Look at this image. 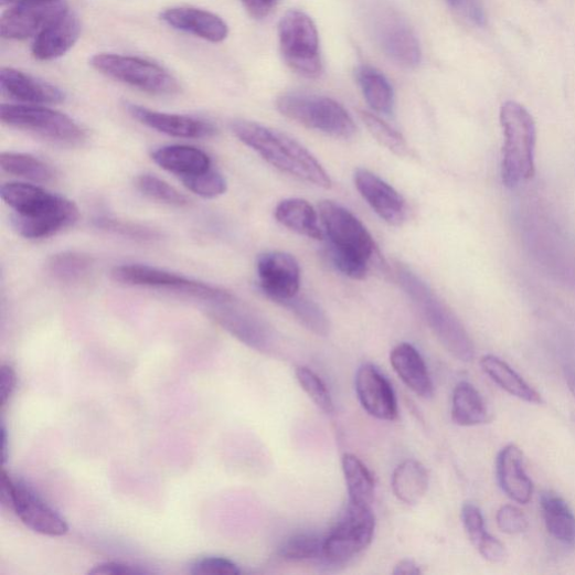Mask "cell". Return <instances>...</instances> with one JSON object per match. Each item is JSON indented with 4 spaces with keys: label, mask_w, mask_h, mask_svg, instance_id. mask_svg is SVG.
Listing matches in <instances>:
<instances>
[{
    "label": "cell",
    "mask_w": 575,
    "mask_h": 575,
    "mask_svg": "<svg viewBox=\"0 0 575 575\" xmlns=\"http://www.w3.org/2000/svg\"><path fill=\"white\" fill-rule=\"evenodd\" d=\"M360 116L371 136L382 147H385L398 157H407L409 155V147L406 140L392 126L368 111H361Z\"/></svg>",
    "instance_id": "37"
},
{
    "label": "cell",
    "mask_w": 575,
    "mask_h": 575,
    "mask_svg": "<svg viewBox=\"0 0 575 575\" xmlns=\"http://www.w3.org/2000/svg\"><path fill=\"white\" fill-rule=\"evenodd\" d=\"M298 319L299 323L318 337H328L331 331L330 319L324 309L316 301L296 295L280 304Z\"/></svg>",
    "instance_id": "35"
},
{
    "label": "cell",
    "mask_w": 575,
    "mask_h": 575,
    "mask_svg": "<svg viewBox=\"0 0 575 575\" xmlns=\"http://www.w3.org/2000/svg\"><path fill=\"white\" fill-rule=\"evenodd\" d=\"M94 259L78 251H63L52 255L46 269L57 283L74 285L85 281L94 271Z\"/></svg>",
    "instance_id": "30"
},
{
    "label": "cell",
    "mask_w": 575,
    "mask_h": 575,
    "mask_svg": "<svg viewBox=\"0 0 575 575\" xmlns=\"http://www.w3.org/2000/svg\"><path fill=\"white\" fill-rule=\"evenodd\" d=\"M20 2V0H0V3H2V6H14V4H18Z\"/></svg>",
    "instance_id": "54"
},
{
    "label": "cell",
    "mask_w": 575,
    "mask_h": 575,
    "mask_svg": "<svg viewBox=\"0 0 575 575\" xmlns=\"http://www.w3.org/2000/svg\"><path fill=\"white\" fill-rule=\"evenodd\" d=\"M462 522L465 530L475 546L488 534L481 510L472 502L465 503L462 508Z\"/></svg>",
    "instance_id": "43"
},
{
    "label": "cell",
    "mask_w": 575,
    "mask_h": 575,
    "mask_svg": "<svg viewBox=\"0 0 575 575\" xmlns=\"http://www.w3.org/2000/svg\"><path fill=\"white\" fill-rule=\"evenodd\" d=\"M125 108L141 124L169 137L199 140L217 134L212 123L194 116L161 113L131 103H126Z\"/></svg>",
    "instance_id": "18"
},
{
    "label": "cell",
    "mask_w": 575,
    "mask_h": 575,
    "mask_svg": "<svg viewBox=\"0 0 575 575\" xmlns=\"http://www.w3.org/2000/svg\"><path fill=\"white\" fill-rule=\"evenodd\" d=\"M398 281L439 343L461 362L475 359V344L457 315L411 269L397 267Z\"/></svg>",
    "instance_id": "3"
},
{
    "label": "cell",
    "mask_w": 575,
    "mask_h": 575,
    "mask_svg": "<svg viewBox=\"0 0 575 575\" xmlns=\"http://www.w3.org/2000/svg\"><path fill=\"white\" fill-rule=\"evenodd\" d=\"M342 469L350 503L371 507L375 482L369 468L356 456L347 454L342 459Z\"/></svg>",
    "instance_id": "33"
},
{
    "label": "cell",
    "mask_w": 575,
    "mask_h": 575,
    "mask_svg": "<svg viewBox=\"0 0 575 575\" xmlns=\"http://www.w3.org/2000/svg\"><path fill=\"white\" fill-rule=\"evenodd\" d=\"M52 2H55V0H20L19 3L45 4V3H52Z\"/></svg>",
    "instance_id": "53"
},
{
    "label": "cell",
    "mask_w": 575,
    "mask_h": 575,
    "mask_svg": "<svg viewBox=\"0 0 575 575\" xmlns=\"http://www.w3.org/2000/svg\"><path fill=\"white\" fill-rule=\"evenodd\" d=\"M180 181L191 193L206 200L217 199L227 190L226 179L214 168L196 175L182 178Z\"/></svg>",
    "instance_id": "40"
},
{
    "label": "cell",
    "mask_w": 575,
    "mask_h": 575,
    "mask_svg": "<svg viewBox=\"0 0 575 575\" xmlns=\"http://www.w3.org/2000/svg\"><path fill=\"white\" fill-rule=\"evenodd\" d=\"M374 531L371 507L349 503L341 521L324 537L323 558L332 564L353 560L370 546Z\"/></svg>",
    "instance_id": "12"
},
{
    "label": "cell",
    "mask_w": 575,
    "mask_h": 575,
    "mask_svg": "<svg viewBox=\"0 0 575 575\" xmlns=\"http://www.w3.org/2000/svg\"><path fill=\"white\" fill-rule=\"evenodd\" d=\"M276 220L286 228L313 239H323L324 233L318 225V215L306 201L291 199L281 202L275 211Z\"/></svg>",
    "instance_id": "27"
},
{
    "label": "cell",
    "mask_w": 575,
    "mask_h": 575,
    "mask_svg": "<svg viewBox=\"0 0 575 575\" xmlns=\"http://www.w3.org/2000/svg\"><path fill=\"white\" fill-rule=\"evenodd\" d=\"M299 385L313 404L327 414L334 412V403L330 391L321 377L306 366L296 369Z\"/></svg>",
    "instance_id": "39"
},
{
    "label": "cell",
    "mask_w": 575,
    "mask_h": 575,
    "mask_svg": "<svg viewBox=\"0 0 575 575\" xmlns=\"http://www.w3.org/2000/svg\"><path fill=\"white\" fill-rule=\"evenodd\" d=\"M257 271L260 289L270 300L280 305L298 295L300 267L292 255L278 251L264 253Z\"/></svg>",
    "instance_id": "15"
},
{
    "label": "cell",
    "mask_w": 575,
    "mask_h": 575,
    "mask_svg": "<svg viewBox=\"0 0 575 575\" xmlns=\"http://www.w3.org/2000/svg\"><path fill=\"white\" fill-rule=\"evenodd\" d=\"M90 65L100 74L157 96H172L180 92L178 81L158 63L149 60L111 53L96 54Z\"/></svg>",
    "instance_id": "7"
},
{
    "label": "cell",
    "mask_w": 575,
    "mask_h": 575,
    "mask_svg": "<svg viewBox=\"0 0 575 575\" xmlns=\"http://www.w3.org/2000/svg\"><path fill=\"white\" fill-rule=\"evenodd\" d=\"M355 392L363 409L380 420L398 417L396 394L388 379L373 364H362L355 376Z\"/></svg>",
    "instance_id": "17"
},
{
    "label": "cell",
    "mask_w": 575,
    "mask_h": 575,
    "mask_svg": "<svg viewBox=\"0 0 575 575\" xmlns=\"http://www.w3.org/2000/svg\"><path fill=\"white\" fill-rule=\"evenodd\" d=\"M541 508L549 533L562 543H573L575 517L567 502L558 494L546 491L541 496Z\"/></svg>",
    "instance_id": "31"
},
{
    "label": "cell",
    "mask_w": 575,
    "mask_h": 575,
    "mask_svg": "<svg viewBox=\"0 0 575 575\" xmlns=\"http://www.w3.org/2000/svg\"><path fill=\"white\" fill-rule=\"evenodd\" d=\"M497 524L501 532L509 535L522 534L529 529L528 518L513 504H504L498 510Z\"/></svg>",
    "instance_id": "42"
},
{
    "label": "cell",
    "mask_w": 575,
    "mask_h": 575,
    "mask_svg": "<svg viewBox=\"0 0 575 575\" xmlns=\"http://www.w3.org/2000/svg\"><path fill=\"white\" fill-rule=\"evenodd\" d=\"M0 167L9 174L35 183H49L55 179V171L50 164L26 153L4 152L0 156Z\"/></svg>",
    "instance_id": "34"
},
{
    "label": "cell",
    "mask_w": 575,
    "mask_h": 575,
    "mask_svg": "<svg viewBox=\"0 0 575 575\" xmlns=\"http://www.w3.org/2000/svg\"><path fill=\"white\" fill-rule=\"evenodd\" d=\"M480 365L483 372L509 395L529 404L543 403L541 395L513 368L498 356L486 355L481 359Z\"/></svg>",
    "instance_id": "26"
},
{
    "label": "cell",
    "mask_w": 575,
    "mask_h": 575,
    "mask_svg": "<svg viewBox=\"0 0 575 575\" xmlns=\"http://www.w3.org/2000/svg\"><path fill=\"white\" fill-rule=\"evenodd\" d=\"M17 386V373L10 365L0 370V406L4 408L12 397Z\"/></svg>",
    "instance_id": "48"
},
{
    "label": "cell",
    "mask_w": 575,
    "mask_h": 575,
    "mask_svg": "<svg viewBox=\"0 0 575 575\" xmlns=\"http://www.w3.org/2000/svg\"><path fill=\"white\" fill-rule=\"evenodd\" d=\"M0 450H2V460L3 464L8 460V433L4 424H2V427H0Z\"/></svg>",
    "instance_id": "51"
},
{
    "label": "cell",
    "mask_w": 575,
    "mask_h": 575,
    "mask_svg": "<svg viewBox=\"0 0 575 575\" xmlns=\"http://www.w3.org/2000/svg\"><path fill=\"white\" fill-rule=\"evenodd\" d=\"M231 129L242 143L281 172L317 187H332V180L322 164L288 136L244 119L234 120Z\"/></svg>",
    "instance_id": "2"
},
{
    "label": "cell",
    "mask_w": 575,
    "mask_h": 575,
    "mask_svg": "<svg viewBox=\"0 0 575 575\" xmlns=\"http://www.w3.org/2000/svg\"><path fill=\"white\" fill-rule=\"evenodd\" d=\"M497 479L501 490L511 500L526 504L531 501L534 485L524 468V457L520 447L509 444L497 458Z\"/></svg>",
    "instance_id": "22"
},
{
    "label": "cell",
    "mask_w": 575,
    "mask_h": 575,
    "mask_svg": "<svg viewBox=\"0 0 575 575\" xmlns=\"http://www.w3.org/2000/svg\"><path fill=\"white\" fill-rule=\"evenodd\" d=\"M0 87L7 96L25 105H53L66 99L56 86L13 68L2 70Z\"/></svg>",
    "instance_id": "23"
},
{
    "label": "cell",
    "mask_w": 575,
    "mask_h": 575,
    "mask_svg": "<svg viewBox=\"0 0 575 575\" xmlns=\"http://www.w3.org/2000/svg\"><path fill=\"white\" fill-rule=\"evenodd\" d=\"M356 81L371 108L386 115L393 113L394 89L385 76L372 67L361 66L356 70Z\"/></svg>",
    "instance_id": "32"
},
{
    "label": "cell",
    "mask_w": 575,
    "mask_h": 575,
    "mask_svg": "<svg viewBox=\"0 0 575 575\" xmlns=\"http://www.w3.org/2000/svg\"><path fill=\"white\" fill-rule=\"evenodd\" d=\"M210 315L220 327L248 348L267 354L277 349L278 337L274 328L262 315L235 297L213 304Z\"/></svg>",
    "instance_id": "11"
},
{
    "label": "cell",
    "mask_w": 575,
    "mask_h": 575,
    "mask_svg": "<svg viewBox=\"0 0 575 575\" xmlns=\"http://www.w3.org/2000/svg\"><path fill=\"white\" fill-rule=\"evenodd\" d=\"M428 485V472L416 460H406L394 471L393 491L398 500L408 505H415L423 500L427 493Z\"/></svg>",
    "instance_id": "29"
},
{
    "label": "cell",
    "mask_w": 575,
    "mask_h": 575,
    "mask_svg": "<svg viewBox=\"0 0 575 575\" xmlns=\"http://www.w3.org/2000/svg\"><path fill=\"white\" fill-rule=\"evenodd\" d=\"M152 160L161 169L180 179L196 175L213 168V161L206 152L189 146L159 148L152 153Z\"/></svg>",
    "instance_id": "25"
},
{
    "label": "cell",
    "mask_w": 575,
    "mask_h": 575,
    "mask_svg": "<svg viewBox=\"0 0 575 575\" xmlns=\"http://www.w3.org/2000/svg\"><path fill=\"white\" fill-rule=\"evenodd\" d=\"M161 20L177 31L212 43H221L228 35V26L219 15L200 9H168L161 13Z\"/></svg>",
    "instance_id": "21"
},
{
    "label": "cell",
    "mask_w": 575,
    "mask_h": 575,
    "mask_svg": "<svg viewBox=\"0 0 575 575\" xmlns=\"http://www.w3.org/2000/svg\"><path fill=\"white\" fill-rule=\"evenodd\" d=\"M82 33L79 19L70 10L44 28L35 38L32 54L40 61H52L68 53Z\"/></svg>",
    "instance_id": "20"
},
{
    "label": "cell",
    "mask_w": 575,
    "mask_h": 575,
    "mask_svg": "<svg viewBox=\"0 0 575 575\" xmlns=\"http://www.w3.org/2000/svg\"><path fill=\"white\" fill-rule=\"evenodd\" d=\"M565 377H566V383H567L568 390L575 400V371L572 369H567L565 371Z\"/></svg>",
    "instance_id": "52"
},
{
    "label": "cell",
    "mask_w": 575,
    "mask_h": 575,
    "mask_svg": "<svg viewBox=\"0 0 575 575\" xmlns=\"http://www.w3.org/2000/svg\"><path fill=\"white\" fill-rule=\"evenodd\" d=\"M324 539L315 534H297L286 540L278 549V555L287 561H310L323 558Z\"/></svg>",
    "instance_id": "36"
},
{
    "label": "cell",
    "mask_w": 575,
    "mask_h": 575,
    "mask_svg": "<svg viewBox=\"0 0 575 575\" xmlns=\"http://www.w3.org/2000/svg\"><path fill=\"white\" fill-rule=\"evenodd\" d=\"M318 210L330 238V249L369 263L375 244L366 227L351 212L334 202L324 201L319 204Z\"/></svg>",
    "instance_id": "13"
},
{
    "label": "cell",
    "mask_w": 575,
    "mask_h": 575,
    "mask_svg": "<svg viewBox=\"0 0 575 575\" xmlns=\"http://www.w3.org/2000/svg\"><path fill=\"white\" fill-rule=\"evenodd\" d=\"M0 196L14 211L12 224L24 238L41 239L77 223L78 206L46 189L25 182H9L0 189Z\"/></svg>",
    "instance_id": "1"
},
{
    "label": "cell",
    "mask_w": 575,
    "mask_h": 575,
    "mask_svg": "<svg viewBox=\"0 0 575 575\" xmlns=\"http://www.w3.org/2000/svg\"><path fill=\"white\" fill-rule=\"evenodd\" d=\"M0 485L2 503L13 509L29 529L47 536H63L68 533L70 528L65 519L29 486L12 480L4 470Z\"/></svg>",
    "instance_id": "10"
},
{
    "label": "cell",
    "mask_w": 575,
    "mask_h": 575,
    "mask_svg": "<svg viewBox=\"0 0 575 575\" xmlns=\"http://www.w3.org/2000/svg\"><path fill=\"white\" fill-rule=\"evenodd\" d=\"M149 573L147 569L141 568L140 566L120 563V562H105L99 563L94 566L89 574H147Z\"/></svg>",
    "instance_id": "47"
},
{
    "label": "cell",
    "mask_w": 575,
    "mask_h": 575,
    "mask_svg": "<svg viewBox=\"0 0 575 575\" xmlns=\"http://www.w3.org/2000/svg\"><path fill=\"white\" fill-rule=\"evenodd\" d=\"M355 187L370 207L391 225H401L406 217V203L398 191L366 169H358Z\"/></svg>",
    "instance_id": "19"
},
{
    "label": "cell",
    "mask_w": 575,
    "mask_h": 575,
    "mask_svg": "<svg viewBox=\"0 0 575 575\" xmlns=\"http://www.w3.org/2000/svg\"><path fill=\"white\" fill-rule=\"evenodd\" d=\"M190 573L211 575H236L239 567L233 561L225 557H205L191 565Z\"/></svg>",
    "instance_id": "44"
},
{
    "label": "cell",
    "mask_w": 575,
    "mask_h": 575,
    "mask_svg": "<svg viewBox=\"0 0 575 575\" xmlns=\"http://www.w3.org/2000/svg\"><path fill=\"white\" fill-rule=\"evenodd\" d=\"M137 187L141 194L152 201L174 207H184L189 204L180 191L153 174H141L137 179Z\"/></svg>",
    "instance_id": "38"
},
{
    "label": "cell",
    "mask_w": 575,
    "mask_h": 575,
    "mask_svg": "<svg viewBox=\"0 0 575 575\" xmlns=\"http://www.w3.org/2000/svg\"><path fill=\"white\" fill-rule=\"evenodd\" d=\"M241 2L253 19L264 20L276 10L280 0H241Z\"/></svg>",
    "instance_id": "46"
},
{
    "label": "cell",
    "mask_w": 575,
    "mask_h": 575,
    "mask_svg": "<svg viewBox=\"0 0 575 575\" xmlns=\"http://www.w3.org/2000/svg\"><path fill=\"white\" fill-rule=\"evenodd\" d=\"M279 43L287 66L305 78H317L323 72L319 38L311 19L290 11L279 23Z\"/></svg>",
    "instance_id": "8"
},
{
    "label": "cell",
    "mask_w": 575,
    "mask_h": 575,
    "mask_svg": "<svg viewBox=\"0 0 575 575\" xmlns=\"http://www.w3.org/2000/svg\"><path fill=\"white\" fill-rule=\"evenodd\" d=\"M393 573L395 575H418L423 572L415 561L406 558L397 563Z\"/></svg>",
    "instance_id": "50"
},
{
    "label": "cell",
    "mask_w": 575,
    "mask_h": 575,
    "mask_svg": "<svg viewBox=\"0 0 575 575\" xmlns=\"http://www.w3.org/2000/svg\"><path fill=\"white\" fill-rule=\"evenodd\" d=\"M111 278L123 285L164 290L212 304L224 302L234 297L222 288L146 265L115 267Z\"/></svg>",
    "instance_id": "9"
},
{
    "label": "cell",
    "mask_w": 575,
    "mask_h": 575,
    "mask_svg": "<svg viewBox=\"0 0 575 575\" xmlns=\"http://www.w3.org/2000/svg\"><path fill=\"white\" fill-rule=\"evenodd\" d=\"M452 419L459 426H478L489 422L486 402L470 382L458 383L452 397Z\"/></svg>",
    "instance_id": "28"
},
{
    "label": "cell",
    "mask_w": 575,
    "mask_h": 575,
    "mask_svg": "<svg viewBox=\"0 0 575 575\" xmlns=\"http://www.w3.org/2000/svg\"><path fill=\"white\" fill-rule=\"evenodd\" d=\"M375 39L396 65L413 70L422 60L419 42L409 25L394 13H382L374 24Z\"/></svg>",
    "instance_id": "14"
},
{
    "label": "cell",
    "mask_w": 575,
    "mask_h": 575,
    "mask_svg": "<svg viewBox=\"0 0 575 575\" xmlns=\"http://www.w3.org/2000/svg\"><path fill=\"white\" fill-rule=\"evenodd\" d=\"M391 363L405 385L420 398L434 395V385L419 352L408 343L397 345L391 354Z\"/></svg>",
    "instance_id": "24"
},
{
    "label": "cell",
    "mask_w": 575,
    "mask_h": 575,
    "mask_svg": "<svg viewBox=\"0 0 575 575\" xmlns=\"http://www.w3.org/2000/svg\"><path fill=\"white\" fill-rule=\"evenodd\" d=\"M95 225L103 231L135 241L152 242L160 238L159 232L152 228L111 217H99L95 220Z\"/></svg>",
    "instance_id": "41"
},
{
    "label": "cell",
    "mask_w": 575,
    "mask_h": 575,
    "mask_svg": "<svg viewBox=\"0 0 575 575\" xmlns=\"http://www.w3.org/2000/svg\"><path fill=\"white\" fill-rule=\"evenodd\" d=\"M504 145L501 178L507 188H517L535 174L536 125L530 111L517 102L500 109Z\"/></svg>",
    "instance_id": "4"
},
{
    "label": "cell",
    "mask_w": 575,
    "mask_h": 575,
    "mask_svg": "<svg viewBox=\"0 0 575 575\" xmlns=\"http://www.w3.org/2000/svg\"><path fill=\"white\" fill-rule=\"evenodd\" d=\"M277 108L284 116L307 129L337 139L348 140L356 134V126L350 114L329 97L301 93L285 94L278 98Z\"/></svg>",
    "instance_id": "5"
},
{
    "label": "cell",
    "mask_w": 575,
    "mask_h": 575,
    "mask_svg": "<svg viewBox=\"0 0 575 575\" xmlns=\"http://www.w3.org/2000/svg\"><path fill=\"white\" fill-rule=\"evenodd\" d=\"M454 9L464 13L478 25L485 23V15L478 0H446Z\"/></svg>",
    "instance_id": "49"
},
{
    "label": "cell",
    "mask_w": 575,
    "mask_h": 575,
    "mask_svg": "<svg viewBox=\"0 0 575 575\" xmlns=\"http://www.w3.org/2000/svg\"><path fill=\"white\" fill-rule=\"evenodd\" d=\"M67 11L65 0H55L45 4L19 3L0 19V33L3 39L14 41L35 38L52 21Z\"/></svg>",
    "instance_id": "16"
},
{
    "label": "cell",
    "mask_w": 575,
    "mask_h": 575,
    "mask_svg": "<svg viewBox=\"0 0 575 575\" xmlns=\"http://www.w3.org/2000/svg\"><path fill=\"white\" fill-rule=\"evenodd\" d=\"M0 119L14 129L62 146H79L86 140L83 127L72 117L39 105L3 104Z\"/></svg>",
    "instance_id": "6"
},
{
    "label": "cell",
    "mask_w": 575,
    "mask_h": 575,
    "mask_svg": "<svg viewBox=\"0 0 575 575\" xmlns=\"http://www.w3.org/2000/svg\"><path fill=\"white\" fill-rule=\"evenodd\" d=\"M476 549L485 560L491 563H500L507 556L503 544L489 533L476 545Z\"/></svg>",
    "instance_id": "45"
}]
</instances>
